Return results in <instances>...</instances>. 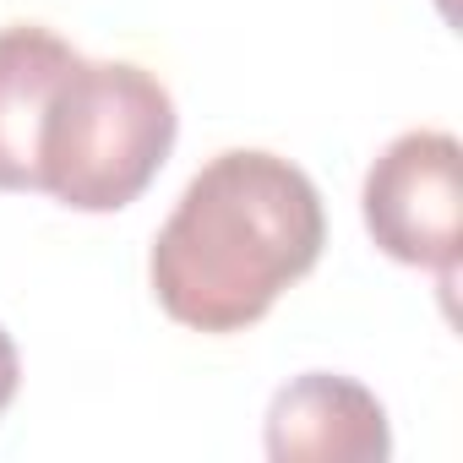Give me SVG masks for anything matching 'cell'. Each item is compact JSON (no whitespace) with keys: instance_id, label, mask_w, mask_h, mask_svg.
<instances>
[{"instance_id":"3","label":"cell","mask_w":463,"mask_h":463,"mask_svg":"<svg viewBox=\"0 0 463 463\" xmlns=\"http://www.w3.org/2000/svg\"><path fill=\"white\" fill-rule=\"evenodd\" d=\"M371 241L403 262L430 268L441 284L458 273L463 246V147L452 131H403L382 147L360 191Z\"/></svg>"},{"instance_id":"6","label":"cell","mask_w":463,"mask_h":463,"mask_svg":"<svg viewBox=\"0 0 463 463\" xmlns=\"http://www.w3.org/2000/svg\"><path fill=\"white\" fill-rule=\"evenodd\" d=\"M17 382H23V360H17V344H12V333L0 327V414L12 409V398H17Z\"/></svg>"},{"instance_id":"5","label":"cell","mask_w":463,"mask_h":463,"mask_svg":"<svg viewBox=\"0 0 463 463\" xmlns=\"http://www.w3.org/2000/svg\"><path fill=\"white\" fill-rule=\"evenodd\" d=\"M77 50L33 23L0 28V191H39V126Z\"/></svg>"},{"instance_id":"1","label":"cell","mask_w":463,"mask_h":463,"mask_svg":"<svg viewBox=\"0 0 463 463\" xmlns=\"http://www.w3.org/2000/svg\"><path fill=\"white\" fill-rule=\"evenodd\" d=\"M327 246V213L311 175L262 147L207 158L164 218L147 279L169 322L191 333H246Z\"/></svg>"},{"instance_id":"4","label":"cell","mask_w":463,"mask_h":463,"mask_svg":"<svg viewBox=\"0 0 463 463\" xmlns=\"http://www.w3.org/2000/svg\"><path fill=\"white\" fill-rule=\"evenodd\" d=\"M268 458L279 463H382L392 430L382 398L333 371H306L268 403Z\"/></svg>"},{"instance_id":"2","label":"cell","mask_w":463,"mask_h":463,"mask_svg":"<svg viewBox=\"0 0 463 463\" xmlns=\"http://www.w3.org/2000/svg\"><path fill=\"white\" fill-rule=\"evenodd\" d=\"M175 99L153 71L77 55L39 126V191L71 213H120L175 153Z\"/></svg>"}]
</instances>
